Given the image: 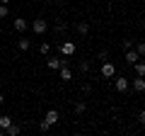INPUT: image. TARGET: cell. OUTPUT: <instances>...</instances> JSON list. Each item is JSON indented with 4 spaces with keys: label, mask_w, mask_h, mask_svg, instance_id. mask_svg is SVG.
<instances>
[{
    "label": "cell",
    "mask_w": 145,
    "mask_h": 136,
    "mask_svg": "<svg viewBox=\"0 0 145 136\" xmlns=\"http://www.w3.org/2000/svg\"><path fill=\"white\" fill-rule=\"evenodd\" d=\"M75 51H78V46H75V42H61L58 44V53L61 56H65V58H70V56H75Z\"/></svg>",
    "instance_id": "obj_1"
},
{
    "label": "cell",
    "mask_w": 145,
    "mask_h": 136,
    "mask_svg": "<svg viewBox=\"0 0 145 136\" xmlns=\"http://www.w3.org/2000/svg\"><path fill=\"white\" fill-rule=\"evenodd\" d=\"M29 27H31V32H34V34H39V37H41L44 32L48 29V22L44 20V17H39V20H34V22H31Z\"/></svg>",
    "instance_id": "obj_2"
},
{
    "label": "cell",
    "mask_w": 145,
    "mask_h": 136,
    "mask_svg": "<svg viewBox=\"0 0 145 136\" xmlns=\"http://www.w3.org/2000/svg\"><path fill=\"white\" fill-rule=\"evenodd\" d=\"M116 75V66L111 61H102V78H114Z\"/></svg>",
    "instance_id": "obj_3"
},
{
    "label": "cell",
    "mask_w": 145,
    "mask_h": 136,
    "mask_svg": "<svg viewBox=\"0 0 145 136\" xmlns=\"http://www.w3.org/2000/svg\"><path fill=\"white\" fill-rule=\"evenodd\" d=\"M12 29L20 32V34H24V32L29 29V22H27L24 17H15V20H12Z\"/></svg>",
    "instance_id": "obj_4"
},
{
    "label": "cell",
    "mask_w": 145,
    "mask_h": 136,
    "mask_svg": "<svg viewBox=\"0 0 145 136\" xmlns=\"http://www.w3.org/2000/svg\"><path fill=\"white\" fill-rule=\"evenodd\" d=\"M114 88H116V90H119V92H126V90H128V88H131V80H128V78H126V75H119V78H116V80H114Z\"/></svg>",
    "instance_id": "obj_5"
},
{
    "label": "cell",
    "mask_w": 145,
    "mask_h": 136,
    "mask_svg": "<svg viewBox=\"0 0 145 136\" xmlns=\"http://www.w3.org/2000/svg\"><path fill=\"white\" fill-rule=\"evenodd\" d=\"M131 88H133L135 92H145V78L143 75H135V78L131 80Z\"/></svg>",
    "instance_id": "obj_6"
},
{
    "label": "cell",
    "mask_w": 145,
    "mask_h": 136,
    "mask_svg": "<svg viewBox=\"0 0 145 136\" xmlns=\"http://www.w3.org/2000/svg\"><path fill=\"white\" fill-rule=\"evenodd\" d=\"M123 61L128 63V66H133L135 61H140V56H138V51H135V49H126V53H123Z\"/></svg>",
    "instance_id": "obj_7"
},
{
    "label": "cell",
    "mask_w": 145,
    "mask_h": 136,
    "mask_svg": "<svg viewBox=\"0 0 145 136\" xmlns=\"http://www.w3.org/2000/svg\"><path fill=\"white\" fill-rule=\"evenodd\" d=\"M44 119H46L48 124L53 126V124H58V121H61V112H58V110H48V112H46V117H44Z\"/></svg>",
    "instance_id": "obj_8"
},
{
    "label": "cell",
    "mask_w": 145,
    "mask_h": 136,
    "mask_svg": "<svg viewBox=\"0 0 145 136\" xmlns=\"http://www.w3.org/2000/svg\"><path fill=\"white\" fill-rule=\"evenodd\" d=\"M20 134H22V126L15 124V121H12V124L5 129V136H20Z\"/></svg>",
    "instance_id": "obj_9"
},
{
    "label": "cell",
    "mask_w": 145,
    "mask_h": 136,
    "mask_svg": "<svg viewBox=\"0 0 145 136\" xmlns=\"http://www.w3.org/2000/svg\"><path fill=\"white\" fill-rule=\"evenodd\" d=\"M58 71H61V80H63V83H68V80H72V71H70L68 66H61Z\"/></svg>",
    "instance_id": "obj_10"
},
{
    "label": "cell",
    "mask_w": 145,
    "mask_h": 136,
    "mask_svg": "<svg viewBox=\"0 0 145 136\" xmlns=\"http://www.w3.org/2000/svg\"><path fill=\"white\" fill-rule=\"evenodd\" d=\"M29 46H31V42L27 37H20L17 39V49H20V51H29Z\"/></svg>",
    "instance_id": "obj_11"
},
{
    "label": "cell",
    "mask_w": 145,
    "mask_h": 136,
    "mask_svg": "<svg viewBox=\"0 0 145 136\" xmlns=\"http://www.w3.org/2000/svg\"><path fill=\"white\" fill-rule=\"evenodd\" d=\"M133 71H135V75H143V78H145V61H135L133 63Z\"/></svg>",
    "instance_id": "obj_12"
},
{
    "label": "cell",
    "mask_w": 145,
    "mask_h": 136,
    "mask_svg": "<svg viewBox=\"0 0 145 136\" xmlns=\"http://www.w3.org/2000/svg\"><path fill=\"white\" fill-rule=\"evenodd\" d=\"M72 110H75V114H82V112L87 110V102H85V100H78V102H75V107H72Z\"/></svg>",
    "instance_id": "obj_13"
},
{
    "label": "cell",
    "mask_w": 145,
    "mask_h": 136,
    "mask_svg": "<svg viewBox=\"0 0 145 136\" xmlns=\"http://www.w3.org/2000/svg\"><path fill=\"white\" fill-rule=\"evenodd\" d=\"M12 124V117L10 114H0V129H7Z\"/></svg>",
    "instance_id": "obj_14"
},
{
    "label": "cell",
    "mask_w": 145,
    "mask_h": 136,
    "mask_svg": "<svg viewBox=\"0 0 145 136\" xmlns=\"http://www.w3.org/2000/svg\"><path fill=\"white\" fill-rule=\"evenodd\" d=\"M10 17V7H7V3H0V20H7Z\"/></svg>",
    "instance_id": "obj_15"
},
{
    "label": "cell",
    "mask_w": 145,
    "mask_h": 136,
    "mask_svg": "<svg viewBox=\"0 0 145 136\" xmlns=\"http://www.w3.org/2000/svg\"><path fill=\"white\" fill-rule=\"evenodd\" d=\"M133 49L138 51V56H140V58H145V42H135V44H133Z\"/></svg>",
    "instance_id": "obj_16"
},
{
    "label": "cell",
    "mask_w": 145,
    "mask_h": 136,
    "mask_svg": "<svg viewBox=\"0 0 145 136\" xmlns=\"http://www.w3.org/2000/svg\"><path fill=\"white\" fill-rule=\"evenodd\" d=\"M87 32H89V22H78V34H82V37H85Z\"/></svg>",
    "instance_id": "obj_17"
},
{
    "label": "cell",
    "mask_w": 145,
    "mask_h": 136,
    "mask_svg": "<svg viewBox=\"0 0 145 136\" xmlns=\"http://www.w3.org/2000/svg\"><path fill=\"white\" fill-rule=\"evenodd\" d=\"M39 51H41V56H48V53H51V44L41 42V44H39Z\"/></svg>",
    "instance_id": "obj_18"
},
{
    "label": "cell",
    "mask_w": 145,
    "mask_h": 136,
    "mask_svg": "<svg viewBox=\"0 0 145 136\" xmlns=\"http://www.w3.org/2000/svg\"><path fill=\"white\" fill-rule=\"evenodd\" d=\"M65 29H68V22H63V20H61V22L56 24V34H63Z\"/></svg>",
    "instance_id": "obj_19"
},
{
    "label": "cell",
    "mask_w": 145,
    "mask_h": 136,
    "mask_svg": "<svg viewBox=\"0 0 145 136\" xmlns=\"http://www.w3.org/2000/svg\"><path fill=\"white\" fill-rule=\"evenodd\" d=\"M97 58H99V61H109V51H106V49H102V51L97 53Z\"/></svg>",
    "instance_id": "obj_20"
},
{
    "label": "cell",
    "mask_w": 145,
    "mask_h": 136,
    "mask_svg": "<svg viewBox=\"0 0 145 136\" xmlns=\"http://www.w3.org/2000/svg\"><path fill=\"white\" fill-rule=\"evenodd\" d=\"M39 129H41V131H48V129H51V124H48L46 119H41V121H39Z\"/></svg>",
    "instance_id": "obj_21"
},
{
    "label": "cell",
    "mask_w": 145,
    "mask_h": 136,
    "mask_svg": "<svg viewBox=\"0 0 145 136\" xmlns=\"http://www.w3.org/2000/svg\"><path fill=\"white\" fill-rule=\"evenodd\" d=\"M121 46H123V49H133V39H123Z\"/></svg>",
    "instance_id": "obj_22"
},
{
    "label": "cell",
    "mask_w": 145,
    "mask_h": 136,
    "mask_svg": "<svg viewBox=\"0 0 145 136\" xmlns=\"http://www.w3.org/2000/svg\"><path fill=\"white\" fill-rule=\"evenodd\" d=\"M80 71H82V73H87V71H89V63H87V61H80Z\"/></svg>",
    "instance_id": "obj_23"
},
{
    "label": "cell",
    "mask_w": 145,
    "mask_h": 136,
    "mask_svg": "<svg viewBox=\"0 0 145 136\" xmlns=\"http://www.w3.org/2000/svg\"><path fill=\"white\" fill-rule=\"evenodd\" d=\"M138 121H140V124H145V110H140V114H138Z\"/></svg>",
    "instance_id": "obj_24"
},
{
    "label": "cell",
    "mask_w": 145,
    "mask_h": 136,
    "mask_svg": "<svg viewBox=\"0 0 145 136\" xmlns=\"http://www.w3.org/2000/svg\"><path fill=\"white\" fill-rule=\"evenodd\" d=\"M3 102H5V97H3V92H0V105H3Z\"/></svg>",
    "instance_id": "obj_25"
},
{
    "label": "cell",
    "mask_w": 145,
    "mask_h": 136,
    "mask_svg": "<svg viewBox=\"0 0 145 136\" xmlns=\"http://www.w3.org/2000/svg\"><path fill=\"white\" fill-rule=\"evenodd\" d=\"M140 24H143V27H145V15H143V20H140Z\"/></svg>",
    "instance_id": "obj_26"
},
{
    "label": "cell",
    "mask_w": 145,
    "mask_h": 136,
    "mask_svg": "<svg viewBox=\"0 0 145 136\" xmlns=\"http://www.w3.org/2000/svg\"><path fill=\"white\" fill-rule=\"evenodd\" d=\"M0 3H10V0H0Z\"/></svg>",
    "instance_id": "obj_27"
},
{
    "label": "cell",
    "mask_w": 145,
    "mask_h": 136,
    "mask_svg": "<svg viewBox=\"0 0 145 136\" xmlns=\"http://www.w3.org/2000/svg\"><path fill=\"white\" fill-rule=\"evenodd\" d=\"M53 3H63V0H53Z\"/></svg>",
    "instance_id": "obj_28"
}]
</instances>
